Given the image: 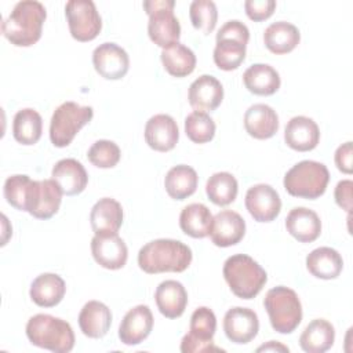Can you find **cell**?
Instances as JSON below:
<instances>
[{
	"instance_id": "obj_1",
	"label": "cell",
	"mask_w": 353,
	"mask_h": 353,
	"mask_svg": "<svg viewBox=\"0 0 353 353\" xmlns=\"http://www.w3.org/2000/svg\"><path fill=\"white\" fill-rule=\"evenodd\" d=\"M192 250L179 240L157 239L146 243L138 252L139 268L149 274L186 270L192 262Z\"/></svg>"
},
{
	"instance_id": "obj_2",
	"label": "cell",
	"mask_w": 353,
	"mask_h": 353,
	"mask_svg": "<svg viewBox=\"0 0 353 353\" xmlns=\"http://www.w3.org/2000/svg\"><path fill=\"white\" fill-rule=\"evenodd\" d=\"M46 17V7L40 1H19L3 21L1 32L11 44L30 47L40 40Z\"/></svg>"
},
{
	"instance_id": "obj_3",
	"label": "cell",
	"mask_w": 353,
	"mask_h": 353,
	"mask_svg": "<svg viewBox=\"0 0 353 353\" xmlns=\"http://www.w3.org/2000/svg\"><path fill=\"white\" fill-rule=\"evenodd\" d=\"M223 277L232 292L241 299L255 298L268 281L265 269L245 254H236L225 261Z\"/></svg>"
},
{
	"instance_id": "obj_4",
	"label": "cell",
	"mask_w": 353,
	"mask_h": 353,
	"mask_svg": "<svg viewBox=\"0 0 353 353\" xmlns=\"http://www.w3.org/2000/svg\"><path fill=\"white\" fill-rule=\"evenodd\" d=\"M26 336L34 346L68 353L74 346V334L70 324L51 314H34L28 320Z\"/></svg>"
},
{
	"instance_id": "obj_5",
	"label": "cell",
	"mask_w": 353,
	"mask_h": 353,
	"mask_svg": "<svg viewBox=\"0 0 353 353\" xmlns=\"http://www.w3.org/2000/svg\"><path fill=\"white\" fill-rule=\"evenodd\" d=\"M330 181L328 168L314 160H302L284 175V188L294 197L314 200L324 194Z\"/></svg>"
},
{
	"instance_id": "obj_6",
	"label": "cell",
	"mask_w": 353,
	"mask_h": 353,
	"mask_svg": "<svg viewBox=\"0 0 353 353\" xmlns=\"http://www.w3.org/2000/svg\"><path fill=\"white\" fill-rule=\"evenodd\" d=\"M272 328L280 334H291L301 324L302 305L296 292L288 287L270 288L263 299Z\"/></svg>"
},
{
	"instance_id": "obj_7",
	"label": "cell",
	"mask_w": 353,
	"mask_h": 353,
	"mask_svg": "<svg viewBox=\"0 0 353 353\" xmlns=\"http://www.w3.org/2000/svg\"><path fill=\"white\" fill-rule=\"evenodd\" d=\"M94 110L91 106H81L68 101L61 103L52 113L50 123V139L54 146L70 145L76 134L91 121Z\"/></svg>"
},
{
	"instance_id": "obj_8",
	"label": "cell",
	"mask_w": 353,
	"mask_h": 353,
	"mask_svg": "<svg viewBox=\"0 0 353 353\" xmlns=\"http://www.w3.org/2000/svg\"><path fill=\"white\" fill-rule=\"evenodd\" d=\"M174 0L143 1V8L149 15L148 34L161 48L179 43L181 25L174 14Z\"/></svg>"
},
{
	"instance_id": "obj_9",
	"label": "cell",
	"mask_w": 353,
	"mask_h": 353,
	"mask_svg": "<svg viewBox=\"0 0 353 353\" xmlns=\"http://www.w3.org/2000/svg\"><path fill=\"white\" fill-rule=\"evenodd\" d=\"M216 330V317L207 306L197 307L190 317L189 332L181 341V352L203 353V352H223L214 345V334Z\"/></svg>"
},
{
	"instance_id": "obj_10",
	"label": "cell",
	"mask_w": 353,
	"mask_h": 353,
	"mask_svg": "<svg viewBox=\"0 0 353 353\" xmlns=\"http://www.w3.org/2000/svg\"><path fill=\"white\" fill-rule=\"evenodd\" d=\"M65 15L70 34L77 41H91L102 29L101 15L91 0L68 1L65 6Z\"/></svg>"
},
{
	"instance_id": "obj_11",
	"label": "cell",
	"mask_w": 353,
	"mask_h": 353,
	"mask_svg": "<svg viewBox=\"0 0 353 353\" xmlns=\"http://www.w3.org/2000/svg\"><path fill=\"white\" fill-rule=\"evenodd\" d=\"M62 194L63 193L61 188L52 178L44 181H33L26 212L37 219H50L58 212Z\"/></svg>"
},
{
	"instance_id": "obj_12",
	"label": "cell",
	"mask_w": 353,
	"mask_h": 353,
	"mask_svg": "<svg viewBox=\"0 0 353 353\" xmlns=\"http://www.w3.org/2000/svg\"><path fill=\"white\" fill-rule=\"evenodd\" d=\"M92 63L99 76L106 80L124 77L130 68V58L116 43H102L92 52Z\"/></svg>"
},
{
	"instance_id": "obj_13",
	"label": "cell",
	"mask_w": 353,
	"mask_h": 353,
	"mask_svg": "<svg viewBox=\"0 0 353 353\" xmlns=\"http://www.w3.org/2000/svg\"><path fill=\"white\" fill-rule=\"evenodd\" d=\"M245 208L256 222H272L280 214L281 200L270 185L258 183L247 190Z\"/></svg>"
},
{
	"instance_id": "obj_14",
	"label": "cell",
	"mask_w": 353,
	"mask_h": 353,
	"mask_svg": "<svg viewBox=\"0 0 353 353\" xmlns=\"http://www.w3.org/2000/svg\"><path fill=\"white\" fill-rule=\"evenodd\" d=\"M259 330V320L254 310L236 306L226 312L223 317V331L226 338L233 343L251 342Z\"/></svg>"
},
{
	"instance_id": "obj_15",
	"label": "cell",
	"mask_w": 353,
	"mask_h": 353,
	"mask_svg": "<svg viewBox=\"0 0 353 353\" xmlns=\"http://www.w3.org/2000/svg\"><path fill=\"white\" fill-rule=\"evenodd\" d=\"M91 252L98 265L105 269H121L128 258V250L117 233L95 234L91 240Z\"/></svg>"
},
{
	"instance_id": "obj_16",
	"label": "cell",
	"mask_w": 353,
	"mask_h": 353,
	"mask_svg": "<svg viewBox=\"0 0 353 353\" xmlns=\"http://www.w3.org/2000/svg\"><path fill=\"white\" fill-rule=\"evenodd\" d=\"M153 328V314L146 305L130 309L119 327V338L124 345L134 346L145 341Z\"/></svg>"
},
{
	"instance_id": "obj_17",
	"label": "cell",
	"mask_w": 353,
	"mask_h": 353,
	"mask_svg": "<svg viewBox=\"0 0 353 353\" xmlns=\"http://www.w3.org/2000/svg\"><path fill=\"white\" fill-rule=\"evenodd\" d=\"M188 99L194 110H215L223 99V87L216 77L211 74H201L190 84Z\"/></svg>"
},
{
	"instance_id": "obj_18",
	"label": "cell",
	"mask_w": 353,
	"mask_h": 353,
	"mask_svg": "<svg viewBox=\"0 0 353 353\" xmlns=\"http://www.w3.org/2000/svg\"><path fill=\"white\" fill-rule=\"evenodd\" d=\"M245 234L243 216L232 210H223L212 218L210 230L211 241L216 247H230L237 244Z\"/></svg>"
},
{
	"instance_id": "obj_19",
	"label": "cell",
	"mask_w": 353,
	"mask_h": 353,
	"mask_svg": "<svg viewBox=\"0 0 353 353\" xmlns=\"http://www.w3.org/2000/svg\"><path fill=\"white\" fill-rule=\"evenodd\" d=\"M179 139L176 121L170 114H154L145 125V141L157 152H168Z\"/></svg>"
},
{
	"instance_id": "obj_20",
	"label": "cell",
	"mask_w": 353,
	"mask_h": 353,
	"mask_svg": "<svg viewBox=\"0 0 353 353\" xmlns=\"http://www.w3.org/2000/svg\"><path fill=\"white\" fill-rule=\"evenodd\" d=\"M284 141L296 152L313 150L320 141L319 125L310 117L295 116L285 125Z\"/></svg>"
},
{
	"instance_id": "obj_21",
	"label": "cell",
	"mask_w": 353,
	"mask_h": 353,
	"mask_svg": "<svg viewBox=\"0 0 353 353\" xmlns=\"http://www.w3.org/2000/svg\"><path fill=\"white\" fill-rule=\"evenodd\" d=\"M51 176L66 196H76L81 193L88 183L87 171L76 159L59 160L54 165Z\"/></svg>"
},
{
	"instance_id": "obj_22",
	"label": "cell",
	"mask_w": 353,
	"mask_h": 353,
	"mask_svg": "<svg viewBox=\"0 0 353 353\" xmlns=\"http://www.w3.org/2000/svg\"><path fill=\"white\" fill-rule=\"evenodd\" d=\"M90 223L95 234L117 233L123 223V208L110 197L99 199L90 212Z\"/></svg>"
},
{
	"instance_id": "obj_23",
	"label": "cell",
	"mask_w": 353,
	"mask_h": 353,
	"mask_svg": "<svg viewBox=\"0 0 353 353\" xmlns=\"http://www.w3.org/2000/svg\"><path fill=\"white\" fill-rule=\"evenodd\" d=\"M154 301L160 313L167 319L181 317L188 305V292L176 280L160 283L154 292Z\"/></svg>"
},
{
	"instance_id": "obj_24",
	"label": "cell",
	"mask_w": 353,
	"mask_h": 353,
	"mask_svg": "<svg viewBox=\"0 0 353 353\" xmlns=\"http://www.w3.org/2000/svg\"><path fill=\"white\" fill-rule=\"evenodd\" d=\"M287 232L301 243H312L321 233L319 215L306 207L292 208L285 218Z\"/></svg>"
},
{
	"instance_id": "obj_25",
	"label": "cell",
	"mask_w": 353,
	"mask_h": 353,
	"mask_svg": "<svg viewBox=\"0 0 353 353\" xmlns=\"http://www.w3.org/2000/svg\"><path fill=\"white\" fill-rule=\"evenodd\" d=\"M244 127L251 137L256 139H268L279 130V116L269 105L255 103L244 113Z\"/></svg>"
},
{
	"instance_id": "obj_26",
	"label": "cell",
	"mask_w": 353,
	"mask_h": 353,
	"mask_svg": "<svg viewBox=\"0 0 353 353\" xmlns=\"http://www.w3.org/2000/svg\"><path fill=\"white\" fill-rule=\"evenodd\" d=\"M112 324L110 309L99 301H88L79 314L81 332L88 338H102L108 334Z\"/></svg>"
},
{
	"instance_id": "obj_27",
	"label": "cell",
	"mask_w": 353,
	"mask_h": 353,
	"mask_svg": "<svg viewBox=\"0 0 353 353\" xmlns=\"http://www.w3.org/2000/svg\"><path fill=\"white\" fill-rule=\"evenodd\" d=\"M65 291L66 285L61 276L55 273H43L33 280L29 295L37 306L52 307L63 299Z\"/></svg>"
},
{
	"instance_id": "obj_28",
	"label": "cell",
	"mask_w": 353,
	"mask_h": 353,
	"mask_svg": "<svg viewBox=\"0 0 353 353\" xmlns=\"http://www.w3.org/2000/svg\"><path fill=\"white\" fill-rule=\"evenodd\" d=\"M306 268L312 276L323 280H331L341 274L343 261L336 250L331 247H319L306 256Z\"/></svg>"
},
{
	"instance_id": "obj_29",
	"label": "cell",
	"mask_w": 353,
	"mask_h": 353,
	"mask_svg": "<svg viewBox=\"0 0 353 353\" xmlns=\"http://www.w3.org/2000/svg\"><path fill=\"white\" fill-rule=\"evenodd\" d=\"M301 40L298 28L290 22L279 21L270 23L263 33V43L266 48L277 55L291 52Z\"/></svg>"
},
{
	"instance_id": "obj_30",
	"label": "cell",
	"mask_w": 353,
	"mask_h": 353,
	"mask_svg": "<svg viewBox=\"0 0 353 353\" xmlns=\"http://www.w3.org/2000/svg\"><path fill=\"white\" fill-rule=\"evenodd\" d=\"M335 341V330L332 324L324 319L310 321L299 336V345L306 353H324Z\"/></svg>"
},
{
	"instance_id": "obj_31",
	"label": "cell",
	"mask_w": 353,
	"mask_h": 353,
	"mask_svg": "<svg viewBox=\"0 0 353 353\" xmlns=\"http://www.w3.org/2000/svg\"><path fill=\"white\" fill-rule=\"evenodd\" d=\"M245 88L255 95H272L280 88L279 72L266 63H254L243 74Z\"/></svg>"
},
{
	"instance_id": "obj_32",
	"label": "cell",
	"mask_w": 353,
	"mask_h": 353,
	"mask_svg": "<svg viewBox=\"0 0 353 353\" xmlns=\"http://www.w3.org/2000/svg\"><path fill=\"white\" fill-rule=\"evenodd\" d=\"M197 172L185 164L172 167L164 178L165 192L174 200H185L192 196L197 189Z\"/></svg>"
},
{
	"instance_id": "obj_33",
	"label": "cell",
	"mask_w": 353,
	"mask_h": 353,
	"mask_svg": "<svg viewBox=\"0 0 353 353\" xmlns=\"http://www.w3.org/2000/svg\"><path fill=\"white\" fill-rule=\"evenodd\" d=\"M212 215L207 205L192 203L186 205L179 215V226L182 232L193 239H203L210 234Z\"/></svg>"
},
{
	"instance_id": "obj_34",
	"label": "cell",
	"mask_w": 353,
	"mask_h": 353,
	"mask_svg": "<svg viewBox=\"0 0 353 353\" xmlns=\"http://www.w3.org/2000/svg\"><path fill=\"white\" fill-rule=\"evenodd\" d=\"M160 58L164 69L174 77H186L196 68L194 52L181 43L163 48Z\"/></svg>"
},
{
	"instance_id": "obj_35",
	"label": "cell",
	"mask_w": 353,
	"mask_h": 353,
	"mask_svg": "<svg viewBox=\"0 0 353 353\" xmlns=\"http://www.w3.org/2000/svg\"><path fill=\"white\" fill-rule=\"evenodd\" d=\"M43 132L41 116L32 108L21 109L15 113L12 121V135L22 145H34Z\"/></svg>"
},
{
	"instance_id": "obj_36",
	"label": "cell",
	"mask_w": 353,
	"mask_h": 353,
	"mask_svg": "<svg viewBox=\"0 0 353 353\" xmlns=\"http://www.w3.org/2000/svg\"><path fill=\"white\" fill-rule=\"evenodd\" d=\"M239 185L230 172H215L205 183L208 199L216 205H228L236 200Z\"/></svg>"
},
{
	"instance_id": "obj_37",
	"label": "cell",
	"mask_w": 353,
	"mask_h": 353,
	"mask_svg": "<svg viewBox=\"0 0 353 353\" xmlns=\"http://www.w3.org/2000/svg\"><path fill=\"white\" fill-rule=\"evenodd\" d=\"M245 59V46L236 40H218L214 48V62L222 70H234Z\"/></svg>"
},
{
	"instance_id": "obj_38",
	"label": "cell",
	"mask_w": 353,
	"mask_h": 353,
	"mask_svg": "<svg viewBox=\"0 0 353 353\" xmlns=\"http://www.w3.org/2000/svg\"><path fill=\"white\" fill-rule=\"evenodd\" d=\"M185 132L194 143H207L215 135V123L205 113L194 110L185 119Z\"/></svg>"
},
{
	"instance_id": "obj_39",
	"label": "cell",
	"mask_w": 353,
	"mask_h": 353,
	"mask_svg": "<svg viewBox=\"0 0 353 353\" xmlns=\"http://www.w3.org/2000/svg\"><path fill=\"white\" fill-rule=\"evenodd\" d=\"M189 17L193 28L204 34H210L216 25L218 11L211 0H194L189 7Z\"/></svg>"
},
{
	"instance_id": "obj_40",
	"label": "cell",
	"mask_w": 353,
	"mask_h": 353,
	"mask_svg": "<svg viewBox=\"0 0 353 353\" xmlns=\"http://www.w3.org/2000/svg\"><path fill=\"white\" fill-rule=\"evenodd\" d=\"M33 181L28 175H12L4 182V197L8 204L19 211H28L29 193Z\"/></svg>"
},
{
	"instance_id": "obj_41",
	"label": "cell",
	"mask_w": 353,
	"mask_h": 353,
	"mask_svg": "<svg viewBox=\"0 0 353 353\" xmlns=\"http://www.w3.org/2000/svg\"><path fill=\"white\" fill-rule=\"evenodd\" d=\"M87 157L90 163L98 168H112L120 161L121 152L113 141L99 139L91 145Z\"/></svg>"
},
{
	"instance_id": "obj_42",
	"label": "cell",
	"mask_w": 353,
	"mask_h": 353,
	"mask_svg": "<svg viewBox=\"0 0 353 353\" xmlns=\"http://www.w3.org/2000/svg\"><path fill=\"white\" fill-rule=\"evenodd\" d=\"M248 39H250L248 28L237 19L228 21L226 23H223L221 26V29L216 33V41L218 40H236V41H240L244 46H247Z\"/></svg>"
},
{
	"instance_id": "obj_43",
	"label": "cell",
	"mask_w": 353,
	"mask_h": 353,
	"mask_svg": "<svg viewBox=\"0 0 353 353\" xmlns=\"http://www.w3.org/2000/svg\"><path fill=\"white\" fill-rule=\"evenodd\" d=\"M276 8L274 0H247L244 3L245 14L250 19L259 22L272 17Z\"/></svg>"
},
{
	"instance_id": "obj_44",
	"label": "cell",
	"mask_w": 353,
	"mask_h": 353,
	"mask_svg": "<svg viewBox=\"0 0 353 353\" xmlns=\"http://www.w3.org/2000/svg\"><path fill=\"white\" fill-rule=\"evenodd\" d=\"M352 188H353V182L350 179H345L338 182L334 192L336 204L347 212H350L352 210Z\"/></svg>"
},
{
	"instance_id": "obj_45",
	"label": "cell",
	"mask_w": 353,
	"mask_h": 353,
	"mask_svg": "<svg viewBox=\"0 0 353 353\" xmlns=\"http://www.w3.org/2000/svg\"><path fill=\"white\" fill-rule=\"evenodd\" d=\"M352 142H346L341 145L335 150V164L336 168L345 174H352Z\"/></svg>"
},
{
	"instance_id": "obj_46",
	"label": "cell",
	"mask_w": 353,
	"mask_h": 353,
	"mask_svg": "<svg viewBox=\"0 0 353 353\" xmlns=\"http://www.w3.org/2000/svg\"><path fill=\"white\" fill-rule=\"evenodd\" d=\"M262 350H265V352H268V350H280V352H288L290 349L287 347V346H284V345H281L280 342H277V341H269L266 345H262V346H259L258 349H256V352H262Z\"/></svg>"
}]
</instances>
